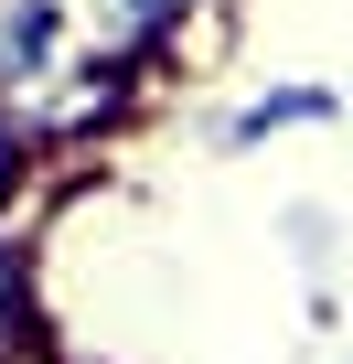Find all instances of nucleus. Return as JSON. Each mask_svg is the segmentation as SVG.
I'll use <instances>...</instances> for the list:
<instances>
[{
    "instance_id": "nucleus-2",
    "label": "nucleus",
    "mask_w": 353,
    "mask_h": 364,
    "mask_svg": "<svg viewBox=\"0 0 353 364\" xmlns=\"http://www.w3.org/2000/svg\"><path fill=\"white\" fill-rule=\"evenodd\" d=\"M33 364H54V353H33Z\"/></svg>"
},
{
    "instance_id": "nucleus-1",
    "label": "nucleus",
    "mask_w": 353,
    "mask_h": 364,
    "mask_svg": "<svg viewBox=\"0 0 353 364\" xmlns=\"http://www.w3.org/2000/svg\"><path fill=\"white\" fill-rule=\"evenodd\" d=\"M332 107H342L332 86H278V97H246V107L225 118V139H236V150H257V139H278V129H310V118H332Z\"/></svg>"
}]
</instances>
